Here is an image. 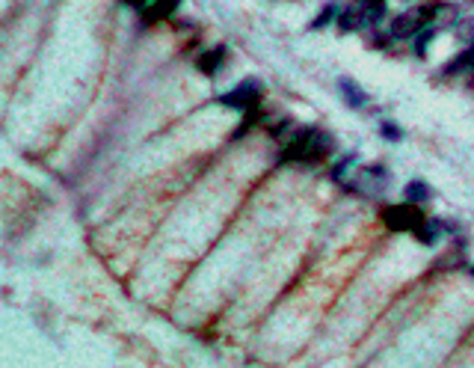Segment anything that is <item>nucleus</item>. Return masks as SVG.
<instances>
[{"label":"nucleus","mask_w":474,"mask_h":368,"mask_svg":"<svg viewBox=\"0 0 474 368\" xmlns=\"http://www.w3.org/2000/svg\"><path fill=\"white\" fill-rule=\"evenodd\" d=\"M471 274H474V267H471Z\"/></svg>","instance_id":"20"},{"label":"nucleus","mask_w":474,"mask_h":368,"mask_svg":"<svg viewBox=\"0 0 474 368\" xmlns=\"http://www.w3.org/2000/svg\"><path fill=\"white\" fill-rule=\"evenodd\" d=\"M220 104L249 113V110H255L258 104H261V87H258V80H243L240 87H235L232 92L220 95Z\"/></svg>","instance_id":"3"},{"label":"nucleus","mask_w":474,"mask_h":368,"mask_svg":"<svg viewBox=\"0 0 474 368\" xmlns=\"http://www.w3.org/2000/svg\"><path fill=\"white\" fill-rule=\"evenodd\" d=\"M335 24H338L341 33H353V30H358V27H365V16H362V9L350 6V9H341L338 12Z\"/></svg>","instance_id":"9"},{"label":"nucleus","mask_w":474,"mask_h":368,"mask_svg":"<svg viewBox=\"0 0 474 368\" xmlns=\"http://www.w3.org/2000/svg\"><path fill=\"white\" fill-rule=\"evenodd\" d=\"M178 4L181 0H149V4L139 9V16H142V21H161V18H169L172 12L178 9Z\"/></svg>","instance_id":"7"},{"label":"nucleus","mask_w":474,"mask_h":368,"mask_svg":"<svg viewBox=\"0 0 474 368\" xmlns=\"http://www.w3.org/2000/svg\"><path fill=\"white\" fill-rule=\"evenodd\" d=\"M442 232H444V223H442V220H427V217H424V223H421V226H418V229H415L412 235L418 238L424 247H433L436 240L442 238Z\"/></svg>","instance_id":"8"},{"label":"nucleus","mask_w":474,"mask_h":368,"mask_svg":"<svg viewBox=\"0 0 474 368\" xmlns=\"http://www.w3.org/2000/svg\"><path fill=\"white\" fill-rule=\"evenodd\" d=\"M329 152H332V134L311 125V128L291 131V140H288V146H285L282 158L297 161V164H318Z\"/></svg>","instance_id":"1"},{"label":"nucleus","mask_w":474,"mask_h":368,"mask_svg":"<svg viewBox=\"0 0 474 368\" xmlns=\"http://www.w3.org/2000/svg\"><path fill=\"white\" fill-rule=\"evenodd\" d=\"M356 178H358V190H365V193H373L377 196L382 188H389V169L385 166H380V164H368V166H362L356 173Z\"/></svg>","instance_id":"5"},{"label":"nucleus","mask_w":474,"mask_h":368,"mask_svg":"<svg viewBox=\"0 0 474 368\" xmlns=\"http://www.w3.org/2000/svg\"><path fill=\"white\" fill-rule=\"evenodd\" d=\"M380 134L389 140V143H400V140H404V131H400L394 122H382V125H380Z\"/></svg>","instance_id":"16"},{"label":"nucleus","mask_w":474,"mask_h":368,"mask_svg":"<svg viewBox=\"0 0 474 368\" xmlns=\"http://www.w3.org/2000/svg\"><path fill=\"white\" fill-rule=\"evenodd\" d=\"M382 12H385V6H382V0H368V4L362 6V16H365V27H373L380 18H382Z\"/></svg>","instance_id":"12"},{"label":"nucleus","mask_w":474,"mask_h":368,"mask_svg":"<svg viewBox=\"0 0 474 368\" xmlns=\"http://www.w3.org/2000/svg\"><path fill=\"white\" fill-rule=\"evenodd\" d=\"M125 4H131L134 9H142V6H146V4H149V0H125Z\"/></svg>","instance_id":"18"},{"label":"nucleus","mask_w":474,"mask_h":368,"mask_svg":"<svg viewBox=\"0 0 474 368\" xmlns=\"http://www.w3.org/2000/svg\"><path fill=\"white\" fill-rule=\"evenodd\" d=\"M338 12H341V6H338V4H326L320 16L311 21V30H323V27H326L329 21H332V18H338Z\"/></svg>","instance_id":"13"},{"label":"nucleus","mask_w":474,"mask_h":368,"mask_svg":"<svg viewBox=\"0 0 474 368\" xmlns=\"http://www.w3.org/2000/svg\"><path fill=\"white\" fill-rule=\"evenodd\" d=\"M468 54H471V68H474V48H471V51H468Z\"/></svg>","instance_id":"19"},{"label":"nucleus","mask_w":474,"mask_h":368,"mask_svg":"<svg viewBox=\"0 0 474 368\" xmlns=\"http://www.w3.org/2000/svg\"><path fill=\"white\" fill-rule=\"evenodd\" d=\"M471 66V54L466 51V54H459L456 60H451L448 66H444V75H454V72H463V68H468Z\"/></svg>","instance_id":"15"},{"label":"nucleus","mask_w":474,"mask_h":368,"mask_svg":"<svg viewBox=\"0 0 474 368\" xmlns=\"http://www.w3.org/2000/svg\"><path fill=\"white\" fill-rule=\"evenodd\" d=\"M223 63H225V48L220 45V48H213V51L199 56L196 66H199V72H205V75H217L220 68H223Z\"/></svg>","instance_id":"10"},{"label":"nucleus","mask_w":474,"mask_h":368,"mask_svg":"<svg viewBox=\"0 0 474 368\" xmlns=\"http://www.w3.org/2000/svg\"><path fill=\"white\" fill-rule=\"evenodd\" d=\"M350 164H356V154H344V161L335 164V169H332V178H335V181H344V173H347Z\"/></svg>","instance_id":"17"},{"label":"nucleus","mask_w":474,"mask_h":368,"mask_svg":"<svg viewBox=\"0 0 474 368\" xmlns=\"http://www.w3.org/2000/svg\"><path fill=\"white\" fill-rule=\"evenodd\" d=\"M338 92H341V98H344V104L353 107V110H358V107L368 104V92L358 87L356 80H350V78H338Z\"/></svg>","instance_id":"6"},{"label":"nucleus","mask_w":474,"mask_h":368,"mask_svg":"<svg viewBox=\"0 0 474 368\" xmlns=\"http://www.w3.org/2000/svg\"><path fill=\"white\" fill-rule=\"evenodd\" d=\"M404 196H406V202H412V205H421V202H427L430 200V188L424 181H409L406 188H404Z\"/></svg>","instance_id":"11"},{"label":"nucleus","mask_w":474,"mask_h":368,"mask_svg":"<svg viewBox=\"0 0 474 368\" xmlns=\"http://www.w3.org/2000/svg\"><path fill=\"white\" fill-rule=\"evenodd\" d=\"M436 39V27H421V36L415 33V54L418 56H424V51H427V45Z\"/></svg>","instance_id":"14"},{"label":"nucleus","mask_w":474,"mask_h":368,"mask_svg":"<svg viewBox=\"0 0 474 368\" xmlns=\"http://www.w3.org/2000/svg\"><path fill=\"white\" fill-rule=\"evenodd\" d=\"M382 220L389 229L394 232H415L418 226L424 223V214L418 211V205H412V202H404V205H392V208H385L382 211Z\"/></svg>","instance_id":"2"},{"label":"nucleus","mask_w":474,"mask_h":368,"mask_svg":"<svg viewBox=\"0 0 474 368\" xmlns=\"http://www.w3.org/2000/svg\"><path fill=\"white\" fill-rule=\"evenodd\" d=\"M427 24V16H424V6L415 9V12H404V16H397L389 27V33L394 39H415V33H421V27Z\"/></svg>","instance_id":"4"}]
</instances>
